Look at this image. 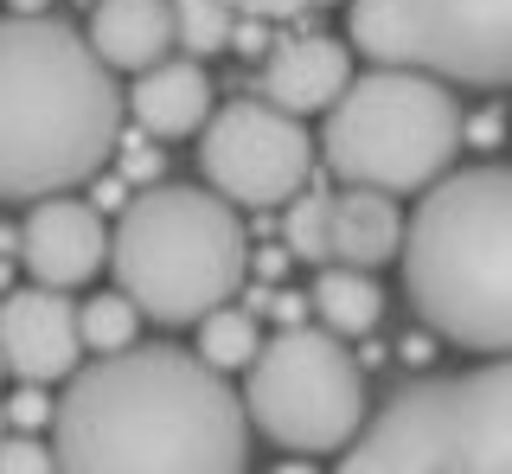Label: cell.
<instances>
[{
	"label": "cell",
	"mask_w": 512,
	"mask_h": 474,
	"mask_svg": "<svg viewBox=\"0 0 512 474\" xmlns=\"http://www.w3.org/2000/svg\"><path fill=\"white\" fill-rule=\"evenodd\" d=\"M58 474H244V398L186 346H128L71 372L52 404Z\"/></svg>",
	"instance_id": "cell-1"
},
{
	"label": "cell",
	"mask_w": 512,
	"mask_h": 474,
	"mask_svg": "<svg viewBox=\"0 0 512 474\" xmlns=\"http://www.w3.org/2000/svg\"><path fill=\"white\" fill-rule=\"evenodd\" d=\"M122 90L77 26L0 20V199H52L103 173L122 141Z\"/></svg>",
	"instance_id": "cell-2"
},
{
	"label": "cell",
	"mask_w": 512,
	"mask_h": 474,
	"mask_svg": "<svg viewBox=\"0 0 512 474\" xmlns=\"http://www.w3.org/2000/svg\"><path fill=\"white\" fill-rule=\"evenodd\" d=\"M404 289L461 353H512V167H461L423 186L404 225Z\"/></svg>",
	"instance_id": "cell-3"
},
{
	"label": "cell",
	"mask_w": 512,
	"mask_h": 474,
	"mask_svg": "<svg viewBox=\"0 0 512 474\" xmlns=\"http://www.w3.org/2000/svg\"><path fill=\"white\" fill-rule=\"evenodd\" d=\"M116 289L160 327H192L244 289L250 237L231 199L212 186H148L109 231Z\"/></svg>",
	"instance_id": "cell-4"
},
{
	"label": "cell",
	"mask_w": 512,
	"mask_h": 474,
	"mask_svg": "<svg viewBox=\"0 0 512 474\" xmlns=\"http://www.w3.org/2000/svg\"><path fill=\"white\" fill-rule=\"evenodd\" d=\"M333 474H512V353L397 385Z\"/></svg>",
	"instance_id": "cell-5"
},
{
	"label": "cell",
	"mask_w": 512,
	"mask_h": 474,
	"mask_svg": "<svg viewBox=\"0 0 512 474\" xmlns=\"http://www.w3.org/2000/svg\"><path fill=\"white\" fill-rule=\"evenodd\" d=\"M320 154L346 186H372L391 199L423 193L461 154V103L448 84L423 71L378 65L352 77L340 103L327 109Z\"/></svg>",
	"instance_id": "cell-6"
},
{
	"label": "cell",
	"mask_w": 512,
	"mask_h": 474,
	"mask_svg": "<svg viewBox=\"0 0 512 474\" xmlns=\"http://www.w3.org/2000/svg\"><path fill=\"white\" fill-rule=\"evenodd\" d=\"M244 417L288 455H340L365 423V372L327 327H282L244 366Z\"/></svg>",
	"instance_id": "cell-7"
},
{
	"label": "cell",
	"mask_w": 512,
	"mask_h": 474,
	"mask_svg": "<svg viewBox=\"0 0 512 474\" xmlns=\"http://www.w3.org/2000/svg\"><path fill=\"white\" fill-rule=\"evenodd\" d=\"M352 45L436 84H512V0H352Z\"/></svg>",
	"instance_id": "cell-8"
},
{
	"label": "cell",
	"mask_w": 512,
	"mask_h": 474,
	"mask_svg": "<svg viewBox=\"0 0 512 474\" xmlns=\"http://www.w3.org/2000/svg\"><path fill=\"white\" fill-rule=\"evenodd\" d=\"M314 154L320 148L308 141L301 116H288L263 97H237L205 116L199 167H205V186L231 205H288L308 186Z\"/></svg>",
	"instance_id": "cell-9"
},
{
	"label": "cell",
	"mask_w": 512,
	"mask_h": 474,
	"mask_svg": "<svg viewBox=\"0 0 512 474\" xmlns=\"http://www.w3.org/2000/svg\"><path fill=\"white\" fill-rule=\"evenodd\" d=\"M0 359L20 385H58L84 359V334H77V302L64 289H13L0 295Z\"/></svg>",
	"instance_id": "cell-10"
},
{
	"label": "cell",
	"mask_w": 512,
	"mask_h": 474,
	"mask_svg": "<svg viewBox=\"0 0 512 474\" xmlns=\"http://www.w3.org/2000/svg\"><path fill=\"white\" fill-rule=\"evenodd\" d=\"M20 263L45 289H77V282H90L109 263L103 212H96L90 199H71V193L32 199V212L20 225Z\"/></svg>",
	"instance_id": "cell-11"
},
{
	"label": "cell",
	"mask_w": 512,
	"mask_h": 474,
	"mask_svg": "<svg viewBox=\"0 0 512 474\" xmlns=\"http://www.w3.org/2000/svg\"><path fill=\"white\" fill-rule=\"evenodd\" d=\"M346 84H352V52L327 33H301V39L269 45L263 71H256V97L288 109V116H327Z\"/></svg>",
	"instance_id": "cell-12"
},
{
	"label": "cell",
	"mask_w": 512,
	"mask_h": 474,
	"mask_svg": "<svg viewBox=\"0 0 512 474\" xmlns=\"http://www.w3.org/2000/svg\"><path fill=\"white\" fill-rule=\"evenodd\" d=\"M122 109L135 116V129L148 141H180V135H199L218 103L199 58H160V65L135 71V90L122 97Z\"/></svg>",
	"instance_id": "cell-13"
},
{
	"label": "cell",
	"mask_w": 512,
	"mask_h": 474,
	"mask_svg": "<svg viewBox=\"0 0 512 474\" xmlns=\"http://www.w3.org/2000/svg\"><path fill=\"white\" fill-rule=\"evenodd\" d=\"M84 39L109 71H148L173 52V7L167 0H96Z\"/></svg>",
	"instance_id": "cell-14"
},
{
	"label": "cell",
	"mask_w": 512,
	"mask_h": 474,
	"mask_svg": "<svg viewBox=\"0 0 512 474\" xmlns=\"http://www.w3.org/2000/svg\"><path fill=\"white\" fill-rule=\"evenodd\" d=\"M404 250V212H397L391 193H372V186H346L333 199V263L346 270H378Z\"/></svg>",
	"instance_id": "cell-15"
},
{
	"label": "cell",
	"mask_w": 512,
	"mask_h": 474,
	"mask_svg": "<svg viewBox=\"0 0 512 474\" xmlns=\"http://www.w3.org/2000/svg\"><path fill=\"white\" fill-rule=\"evenodd\" d=\"M314 314L327 321V334H372L378 314H384V295H378L372 270L320 263V276H314Z\"/></svg>",
	"instance_id": "cell-16"
},
{
	"label": "cell",
	"mask_w": 512,
	"mask_h": 474,
	"mask_svg": "<svg viewBox=\"0 0 512 474\" xmlns=\"http://www.w3.org/2000/svg\"><path fill=\"white\" fill-rule=\"evenodd\" d=\"M192 327H199V359L212 372H244L256 359V346H263V340H256V321L244 308H212V314H199Z\"/></svg>",
	"instance_id": "cell-17"
},
{
	"label": "cell",
	"mask_w": 512,
	"mask_h": 474,
	"mask_svg": "<svg viewBox=\"0 0 512 474\" xmlns=\"http://www.w3.org/2000/svg\"><path fill=\"white\" fill-rule=\"evenodd\" d=\"M173 7V45L186 58H212V52H231V0H167Z\"/></svg>",
	"instance_id": "cell-18"
},
{
	"label": "cell",
	"mask_w": 512,
	"mask_h": 474,
	"mask_svg": "<svg viewBox=\"0 0 512 474\" xmlns=\"http://www.w3.org/2000/svg\"><path fill=\"white\" fill-rule=\"evenodd\" d=\"M77 334H84V353H128L135 346V334H141V308L128 302V295L116 289V295H96V302H84L77 308Z\"/></svg>",
	"instance_id": "cell-19"
},
{
	"label": "cell",
	"mask_w": 512,
	"mask_h": 474,
	"mask_svg": "<svg viewBox=\"0 0 512 474\" xmlns=\"http://www.w3.org/2000/svg\"><path fill=\"white\" fill-rule=\"evenodd\" d=\"M282 237H288V257L301 263H333V199L320 193H295L288 199V218H282Z\"/></svg>",
	"instance_id": "cell-20"
},
{
	"label": "cell",
	"mask_w": 512,
	"mask_h": 474,
	"mask_svg": "<svg viewBox=\"0 0 512 474\" xmlns=\"http://www.w3.org/2000/svg\"><path fill=\"white\" fill-rule=\"evenodd\" d=\"M0 474H58V462L45 442H32L20 430V436H0Z\"/></svg>",
	"instance_id": "cell-21"
},
{
	"label": "cell",
	"mask_w": 512,
	"mask_h": 474,
	"mask_svg": "<svg viewBox=\"0 0 512 474\" xmlns=\"http://www.w3.org/2000/svg\"><path fill=\"white\" fill-rule=\"evenodd\" d=\"M0 410H7V423H13V430H26V436L52 423V398H45V385H20Z\"/></svg>",
	"instance_id": "cell-22"
},
{
	"label": "cell",
	"mask_w": 512,
	"mask_h": 474,
	"mask_svg": "<svg viewBox=\"0 0 512 474\" xmlns=\"http://www.w3.org/2000/svg\"><path fill=\"white\" fill-rule=\"evenodd\" d=\"M314 0H231V13H244V20H301V13H308Z\"/></svg>",
	"instance_id": "cell-23"
},
{
	"label": "cell",
	"mask_w": 512,
	"mask_h": 474,
	"mask_svg": "<svg viewBox=\"0 0 512 474\" xmlns=\"http://www.w3.org/2000/svg\"><path fill=\"white\" fill-rule=\"evenodd\" d=\"M231 45H237V58H263L269 52V20H244V13H237Z\"/></svg>",
	"instance_id": "cell-24"
},
{
	"label": "cell",
	"mask_w": 512,
	"mask_h": 474,
	"mask_svg": "<svg viewBox=\"0 0 512 474\" xmlns=\"http://www.w3.org/2000/svg\"><path fill=\"white\" fill-rule=\"evenodd\" d=\"M122 180H160V154L148 148V141L122 148Z\"/></svg>",
	"instance_id": "cell-25"
},
{
	"label": "cell",
	"mask_w": 512,
	"mask_h": 474,
	"mask_svg": "<svg viewBox=\"0 0 512 474\" xmlns=\"http://www.w3.org/2000/svg\"><path fill=\"white\" fill-rule=\"evenodd\" d=\"M90 205H109V212H122V205H128V180H122V173H116V180H103V173H96V199Z\"/></svg>",
	"instance_id": "cell-26"
},
{
	"label": "cell",
	"mask_w": 512,
	"mask_h": 474,
	"mask_svg": "<svg viewBox=\"0 0 512 474\" xmlns=\"http://www.w3.org/2000/svg\"><path fill=\"white\" fill-rule=\"evenodd\" d=\"M288 270V250H256V276H263V282H276Z\"/></svg>",
	"instance_id": "cell-27"
},
{
	"label": "cell",
	"mask_w": 512,
	"mask_h": 474,
	"mask_svg": "<svg viewBox=\"0 0 512 474\" xmlns=\"http://www.w3.org/2000/svg\"><path fill=\"white\" fill-rule=\"evenodd\" d=\"M276 314H282V327H301V314H308V302H301V295H276Z\"/></svg>",
	"instance_id": "cell-28"
},
{
	"label": "cell",
	"mask_w": 512,
	"mask_h": 474,
	"mask_svg": "<svg viewBox=\"0 0 512 474\" xmlns=\"http://www.w3.org/2000/svg\"><path fill=\"white\" fill-rule=\"evenodd\" d=\"M7 7H13V13H45L52 0H7Z\"/></svg>",
	"instance_id": "cell-29"
},
{
	"label": "cell",
	"mask_w": 512,
	"mask_h": 474,
	"mask_svg": "<svg viewBox=\"0 0 512 474\" xmlns=\"http://www.w3.org/2000/svg\"><path fill=\"white\" fill-rule=\"evenodd\" d=\"M276 474H314V468H308V462H288V468H276Z\"/></svg>",
	"instance_id": "cell-30"
},
{
	"label": "cell",
	"mask_w": 512,
	"mask_h": 474,
	"mask_svg": "<svg viewBox=\"0 0 512 474\" xmlns=\"http://www.w3.org/2000/svg\"><path fill=\"white\" fill-rule=\"evenodd\" d=\"M0 430H7V410H0Z\"/></svg>",
	"instance_id": "cell-31"
},
{
	"label": "cell",
	"mask_w": 512,
	"mask_h": 474,
	"mask_svg": "<svg viewBox=\"0 0 512 474\" xmlns=\"http://www.w3.org/2000/svg\"><path fill=\"white\" fill-rule=\"evenodd\" d=\"M0 372H7V359H0Z\"/></svg>",
	"instance_id": "cell-32"
}]
</instances>
